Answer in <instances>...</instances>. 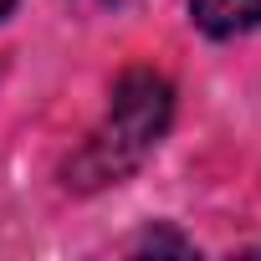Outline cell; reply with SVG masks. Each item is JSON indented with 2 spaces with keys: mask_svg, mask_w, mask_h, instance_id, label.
Masks as SVG:
<instances>
[{
  "mask_svg": "<svg viewBox=\"0 0 261 261\" xmlns=\"http://www.w3.org/2000/svg\"><path fill=\"white\" fill-rule=\"evenodd\" d=\"M169 113H174V87L159 72H149V67L123 72L118 87H113L108 123L87 139V149L67 164V185L97 190L108 179H123L128 169H139L144 154L159 144V134L169 128Z\"/></svg>",
  "mask_w": 261,
  "mask_h": 261,
  "instance_id": "cell-1",
  "label": "cell"
},
{
  "mask_svg": "<svg viewBox=\"0 0 261 261\" xmlns=\"http://www.w3.org/2000/svg\"><path fill=\"white\" fill-rule=\"evenodd\" d=\"M190 16L205 36H241L261 26V0H190Z\"/></svg>",
  "mask_w": 261,
  "mask_h": 261,
  "instance_id": "cell-2",
  "label": "cell"
},
{
  "mask_svg": "<svg viewBox=\"0 0 261 261\" xmlns=\"http://www.w3.org/2000/svg\"><path fill=\"white\" fill-rule=\"evenodd\" d=\"M11 11H16V0H0V21H6V16H11Z\"/></svg>",
  "mask_w": 261,
  "mask_h": 261,
  "instance_id": "cell-3",
  "label": "cell"
},
{
  "mask_svg": "<svg viewBox=\"0 0 261 261\" xmlns=\"http://www.w3.org/2000/svg\"><path fill=\"white\" fill-rule=\"evenodd\" d=\"M97 6H128V0H97Z\"/></svg>",
  "mask_w": 261,
  "mask_h": 261,
  "instance_id": "cell-4",
  "label": "cell"
}]
</instances>
